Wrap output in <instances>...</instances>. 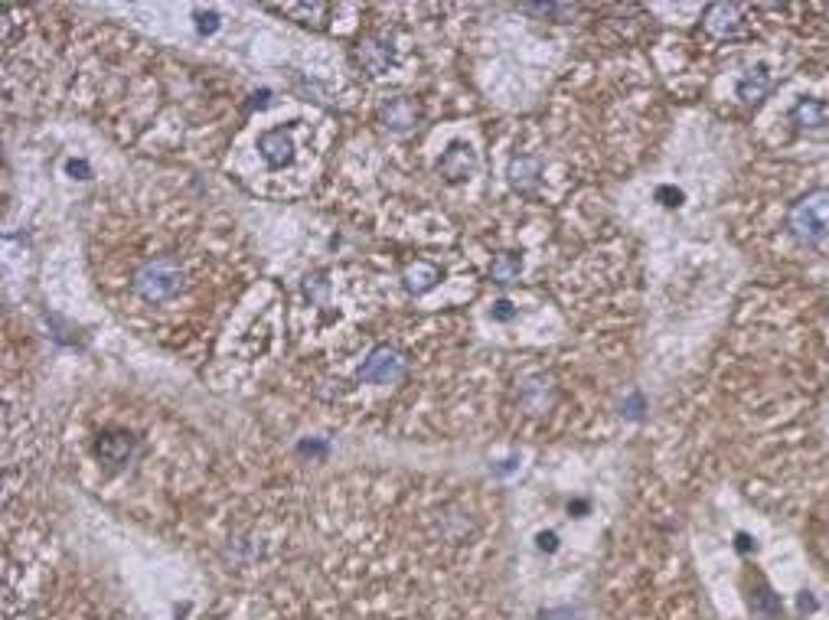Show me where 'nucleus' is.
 <instances>
[{"mask_svg":"<svg viewBox=\"0 0 829 620\" xmlns=\"http://www.w3.org/2000/svg\"><path fill=\"white\" fill-rule=\"evenodd\" d=\"M787 229L800 245L829 248V186H816L790 206Z\"/></svg>","mask_w":829,"mask_h":620,"instance_id":"nucleus-1","label":"nucleus"},{"mask_svg":"<svg viewBox=\"0 0 829 620\" xmlns=\"http://www.w3.org/2000/svg\"><path fill=\"white\" fill-rule=\"evenodd\" d=\"M131 288L147 304L173 301V297H177L180 288H183V265L170 255L151 258V262H144L138 271H134Z\"/></svg>","mask_w":829,"mask_h":620,"instance_id":"nucleus-2","label":"nucleus"},{"mask_svg":"<svg viewBox=\"0 0 829 620\" xmlns=\"http://www.w3.org/2000/svg\"><path fill=\"white\" fill-rule=\"evenodd\" d=\"M402 376H405V356L395 346H376L360 366V379L373 382V386H395Z\"/></svg>","mask_w":829,"mask_h":620,"instance_id":"nucleus-3","label":"nucleus"},{"mask_svg":"<svg viewBox=\"0 0 829 620\" xmlns=\"http://www.w3.org/2000/svg\"><path fill=\"white\" fill-rule=\"evenodd\" d=\"M138 438H134L131 431H105L98 434L95 441V457L108 467H128L134 461V454H138Z\"/></svg>","mask_w":829,"mask_h":620,"instance_id":"nucleus-4","label":"nucleus"},{"mask_svg":"<svg viewBox=\"0 0 829 620\" xmlns=\"http://www.w3.org/2000/svg\"><path fill=\"white\" fill-rule=\"evenodd\" d=\"M477 151L470 144H451L444 157L438 160V173L451 183H464L477 173Z\"/></svg>","mask_w":829,"mask_h":620,"instance_id":"nucleus-5","label":"nucleus"},{"mask_svg":"<svg viewBox=\"0 0 829 620\" xmlns=\"http://www.w3.org/2000/svg\"><path fill=\"white\" fill-rule=\"evenodd\" d=\"M379 121L392 131H408L422 121V108H418L415 98H405V95L389 98V102L379 108Z\"/></svg>","mask_w":829,"mask_h":620,"instance_id":"nucleus-6","label":"nucleus"},{"mask_svg":"<svg viewBox=\"0 0 829 620\" xmlns=\"http://www.w3.org/2000/svg\"><path fill=\"white\" fill-rule=\"evenodd\" d=\"M705 30L712 36H719V40H728V36H738L741 33V7L735 4H712L705 10Z\"/></svg>","mask_w":829,"mask_h":620,"instance_id":"nucleus-7","label":"nucleus"},{"mask_svg":"<svg viewBox=\"0 0 829 620\" xmlns=\"http://www.w3.org/2000/svg\"><path fill=\"white\" fill-rule=\"evenodd\" d=\"M258 151H262V157L268 160L271 167L291 164V160H294V138H291V131H284V128L265 131L262 138H258Z\"/></svg>","mask_w":829,"mask_h":620,"instance_id":"nucleus-8","label":"nucleus"},{"mask_svg":"<svg viewBox=\"0 0 829 620\" xmlns=\"http://www.w3.org/2000/svg\"><path fill=\"white\" fill-rule=\"evenodd\" d=\"M555 402V382L546 372H536V376H529L523 382V405L529 408L532 415H542L546 408Z\"/></svg>","mask_w":829,"mask_h":620,"instance_id":"nucleus-9","label":"nucleus"},{"mask_svg":"<svg viewBox=\"0 0 829 620\" xmlns=\"http://www.w3.org/2000/svg\"><path fill=\"white\" fill-rule=\"evenodd\" d=\"M506 177H510V186L519 193H536L539 177H542V164L536 157H513L510 167H506Z\"/></svg>","mask_w":829,"mask_h":620,"instance_id":"nucleus-10","label":"nucleus"},{"mask_svg":"<svg viewBox=\"0 0 829 620\" xmlns=\"http://www.w3.org/2000/svg\"><path fill=\"white\" fill-rule=\"evenodd\" d=\"M389 59H392V49L382 43V40H376V36H363L360 46H356V62H360L369 76H379V72H386Z\"/></svg>","mask_w":829,"mask_h":620,"instance_id":"nucleus-11","label":"nucleus"},{"mask_svg":"<svg viewBox=\"0 0 829 620\" xmlns=\"http://www.w3.org/2000/svg\"><path fill=\"white\" fill-rule=\"evenodd\" d=\"M402 278H405V288L412 294H425L441 281V271H438V265H431V262H415V265L405 268Z\"/></svg>","mask_w":829,"mask_h":620,"instance_id":"nucleus-12","label":"nucleus"},{"mask_svg":"<svg viewBox=\"0 0 829 620\" xmlns=\"http://www.w3.org/2000/svg\"><path fill=\"white\" fill-rule=\"evenodd\" d=\"M794 124L800 128H810V131H820L829 124V105L826 102H816V98H803V102L794 108Z\"/></svg>","mask_w":829,"mask_h":620,"instance_id":"nucleus-13","label":"nucleus"},{"mask_svg":"<svg viewBox=\"0 0 829 620\" xmlns=\"http://www.w3.org/2000/svg\"><path fill=\"white\" fill-rule=\"evenodd\" d=\"M519 271H523V255L519 252H500L490 265V281L506 288V284H513L519 278Z\"/></svg>","mask_w":829,"mask_h":620,"instance_id":"nucleus-14","label":"nucleus"},{"mask_svg":"<svg viewBox=\"0 0 829 620\" xmlns=\"http://www.w3.org/2000/svg\"><path fill=\"white\" fill-rule=\"evenodd\" d=\"M767 89H771V72H767L764 62L761 66H754L748 76L738 82V95L745 98V102H758V98L767 95Z\"/></svg>","mask_w":829,"mask_h":620,"instance_id":"nucleus-15","label":"nucleus"},{"mask_svg":"<svg viewBox=\"0 0 829 620\" xmlns=\"http://www.w3.org/2000/svg\"><path fill=\"white\" fill-rule=\"evenodd\" d=\"M519 10H529V14H539V17H568V14H572V7H555V4H546V7L523 4Z\"/></svg>","mask_w":829,"mask_h":620,"instance_id":"nucleus-16","label":"nucleus"},{"mask_svg":"<svg viewBox=\"0 0 829 620\" xmlns=\"http://www.w3.org/2000/svg\"><path fill=\"white\" fill-rule=\"evenodd\" d=\"M513 317H516V310H513L510 301H497V304H493V320H513Z\"/></svg>","mask_w":829,"mask_h":620,"instance_id":"nucleus-17","label":"nucleus"},{"mask_svg":"<svg viewBox=\"0 0 829 620\" xmlns=\"http://www.w3.org/2000/svg\"><path fill=\"white\" fill-rule=\"evenodd\" d=\"M66 170L72 173V177H76V173H79V180H85V177H89V167H85V160H69V164H66Z\"/></svg>","mask_w":829,"mask_h":620,"instance_id":"nucleus-18","label":"nucleus"},{"mask_svg":"<svg viewBox=\"0 0 829 620\" xmlns=\"http://www.w3.org/2000/svg\"><path fill=\"white\" fill-rule=\"evenodd\" d=\"M196 20H200V30H203V33H213V30L219 27V23H216V14H200Z\"/></svg>","mask_w":829,"mask_h":620,"instance_id":"nucleus-19","label":"nucleus"},{"mask_svg":"<svg viewBox=\"0 0 829 620\" xmlns=\"http://www.w3.org/2000/svg\"><path fill=\"white\" fill-rule=\"evenodd\" d=\"M657 196H660V200H670L666 206H679V200H683V193H679V190H660Z\"/></svg>","mask_w":829,"mask_h":620,"instance_id":"nucleus-20","label":"nucleus"},{"mask_svg":"<svg viewBox=\"0 0 829 620\" xmlns=\"http://www.w3.org/2000/svg\"><path fill=\"white\" fill-rule=\"evenodd\" d=\"M539 549L542 552H546V549L552 552L555 549V536H552V532H542V536H539Z\"/></svg>","mask_w":829,"mask_h":620,"instance_id":"nucleus-21","label":"nucleus"}]
</instances>
